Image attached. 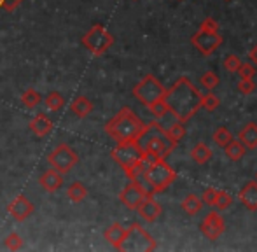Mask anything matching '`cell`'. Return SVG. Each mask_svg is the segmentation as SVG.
Masks as SVG:
<instances>
[{
  "instance_id": "12",
  "label": "cell",
  "mask_w": 257,
  "mask_h": 252,
  "mask_svg": "<svg viewBox=\"0 0 257 252\" xmlns=\"http://www.w3.org/2000/svg\"><path fill=\"white\" fill-rule=\"evenodd\" d=\"M224 231H226V222L219 212H210L201 222V233L208 240H217Z\"/></svg>"
},
{
  "instance_id": "20",
  "label": "cell",
  "mask_w": 257,
  "mask_h": 252,
  "mask_svg": "<svg viewBox=\"0 0 257 252\" xmlns=\"http://www.w3.org/2000/svg\"><path fill=\"white\" fill-rule=\"evenodd\" d=\"M93 102L88 98V96H77V98L72 102V105H70V110L75 114L77 117H88L89 114L93 112Z\"/></svg>"
},
{
  "instance_id": "27",
  "label": "cell",
  "mask_w": 257,
  "mask_h": 252,
  "mask_svg": "<svg viewBox=\"0 0 257 252\" xmlns=\"http://www.w3.org/2000/svg\"><path fill=\"white\" fill-rule=\"evenodd\" d=\"M166 135L170 137V140H173L175 144L180 142V139L184 137V133H186V128H184V123L179 119H175L172 124L168 126V128H165Z\"/></svg>"
},
{
  "instance_id": "10",
  "label": "cell",
  "mask_w": 257,
  "mask_h": 252,
  "mask_svg": "<svg viewBox=\"0 0 257 252\" xmlns=\"http://www.w3.org/2000/svg\"><path fill=\"white\" fill-rule=\"evenodd\" d=\"M193 44L201 55H212V53L222 44V37H220L219 32L200 28V30L193 35Z\"/></svg>"
},
{
  "instance_id": "40",
  "label": "cell",
  "mask_w": 257,
  "mask_h": 252,
  "mask_svg": "<svg viewBox=\"0 0 257 252\" xmlns=\"http://www.w3.org/2000/svg\"><path fill=\"white\" fill-rule=\"evenodd\" d=\"M250 60H252V63L257 65V44L252 48V51H250Z\"/></svg>"
},
{
  "instance_id": "30",
  "label": "cell",
  "mask_w": 257,
  "mask_h": 252,
  "mask_svg": "<svg viewBox=\"0 0 257 252\" xmlns=\"http://www.w3.org/2000/svg\"><path fill=\"white\" fill-rule=\"evenodd\" d=\"M200 84L205 86L208 91H212V89H215L219 86V77H217L215 72H205L200 77Z\"/></svg>"
},
{
  "instance_id": "38",
  "label": "cell",
  "mask_w": 257,
  "mask_h": 252,
  "mask_svg": "<svg viewBox=\"0 0 257 252\" xmlns=\"http://www.w3.org/2000/svg\"><path fill=\"white\" fill-rule=\"evenodd\" d=\"M215 194H217V189H213V188L205 189L203 194H201V201H203L205 205L213 207V203H215Z\"/></svg>"
},
{
  "instance_id": "15",
  "label": "cell",
  "mask_w": 257,
  "mask_h": 252,
  "mask_svg": "<svg viewBox=\"0 0 257 252\" xmlns=\"http://www.w3.org/2000/svg\"><path fill=\"white\" fill-rule=\"evenodd\" d=\"M39 184H41V188L44 191H48V193H54V191H58L63 186V174H60L58 170H46L44 174L39 177Z\"/></svg>"
},
{
  "instance_id": "17",
  "label": "cell",
  "mask_w": 257,
  "mask_h": 252,
  "mask_svg": "<svg viewBox=\"0 0 257 252\" xmlns=\"http://www.w3.org/2000/svg\"><path fill=\"white\" fill-rule=\"evenodd\" d=\"M240 201L248 208V210H257V182L250 181L241 188L240 194H238Z\"/></svg>"
},
{
  "instance_id": "24",
  "label": "cell",
  "mask_w": 257,
  "mask_h": 252,
  "mask_svg": "<svg viewBox=\"0 0 257 252\" xmlns=\"http://www.w3.org/2000/svg\"><path fill=\"white\" fill-rule=\"evenodd\" d=\"M67 196L70 198V201L74 203H81L86 196H88V189L82 182H72L67 188Z\"/></svg>"
},
{
  "instance_id": "29",
  "label": "cell",
  "mask_w": 257,
  "mask_h": 252,
  "mask_svg": "<svg viewBox=\"0 0 257 252\" xmlns=\"http://www.w3.org/2000/svg\"><path fill=\"white\" fill-rule=\"evenodd\" d=\"M231 139H233V135H231L226 126H220V128H217L215 132H213V142L219 147H224Z\"/></svg>"
},
{
  "instance_id": "11",
  "label": "cell",
  "mask_w": 257,
  "mask_h": 252,
  "mask_svg": "<svg viewBox=\"0 0 257 252\" xmlns=\"http://www.w3.org/2000/svg\"><path fill=\"white\" fill-rule=\"evenodd\" d=\"M35 207L25 194H18L9 205H7V212L13 219H16L18 222H23L25 219H28L34 214Z\"/></svg>"
},
{
  "instance_id": "22",
  "label": "cell",
  "mask_w": 257,
  "mask_h": 252,
  "mask_svg": "<svg viewBox=\"0 0 257 252\" xmlns=\"http://www.w3.org/2000/svg\"><path fill=\"white\" fill-rule=\"evenodd\" d=\"M201 207H203V201H201V198L196 196V194H193V193L187 194V196L184 198V201H182L184 212H186V214H189V215L200 214Z\"/></svg>"
},
{
  "instance_id": "3",
  "label": "cell",
  "mask_w": 257,
  "mask_h": 252,
  "mask_svg": "<svg viewBox=\"0 0 257 252\" xmlns=\"http://www.w3.org/2000/svg\"><path fill=\"white\" fill-rule=\"evenodd\" d=\"M137 144H139L144 153L154 154L159 160H166V156H170V153L177 147V144L173 140H170V137L166 135V132L161 128V124L158 121L146 124L144 132L137 139Z\"/></svg>"
},
{
  "instance_id": "2",
  "label": "cell",
  "mask_w": 257,
  "mask_h": 252,
  "mask_svg": "<svg viewBox=\"0 0 257 252\" xmlns=\"http://www.w3.org/2000/svg\"><path fill=\"white\" fill-rule=\"evenodd\" d=\"M146 123L133 112L130 107H122L110 121L105 124V133L114 142H126V140H137L144 132Z\"/></svg>"
},
{
  "instance_id": "9",
  "label": "cell",
  "mask_w": 257,
  "mask_h": 252,
  "mask_svg": "<svg viewBox=\"0 0 257 252\" xmlns=\"http://www.w3.org/2000/svg\"><path fill=\"white\" fill-rule=\"evenodd\" d=\"M48 163L51 165V168L58 170L60 174H68L75 165L79 163V154L75 149H72L68 144H60L49 153Z\"/></svg>"
},
{
  "instance_id": "39",
  "label": "cell",
  "mask_w": 257,
  "mask_h": 252,
  "mask_svg": "<svg viewBox=\"0 0 257 252\" xmlns=\"http://www.w3.org/2000/svg\"><path fill=\"white\" fill-rule=\"evenodd\" d=\"M200 28H205V30H212V32H219V25H217V21L212 20V18H206L203 23H201Z\"/></svg>"
},
{
  "instance_id": "4",
  "label": "cell",
  "mask_w": 257,
  "mask_h": 252,
  "mask_svg": "<svg viewBox=\"0 0 257 252\" xmlns=\"http://www.w3.org/2000/svg\"><path fill=\"white\" fill-rule=\"evenodd\" d=\"M81 42L91 55L102 56L112 48V44H114V35H112L103 25L96 23L82 35Z\"/></svg>"
},
{
  "instance_id": "19",
  "label": "cell",
  "mask_w": 257,
  "mask_h": 252,
  "mask_svg": "<svg viewBox=\"0 0 257 252\" xmlns=\"http://www.w3.org/2000/svg\"><path fill=\"white\" fill-rule=\"evenodd\" d=\"M238 140L243 144L245 149H255L257 147V124L247 123L238 133Z\"/></svg>"
},
{
  "instance_id": "36",
  "label": "cell",
  "mask_w": 257,
  "mask_h": 252,
  "mask_svg": "<svg viewBox=\"0 0 257 252\" xmlns=\"http://www.w3.org/2000/svg\"><path fill=\"white\" fill-rule=\"evenodd\" d=\"M238 74L241 75V79H254V75H255L254 65H250V63H241L240 68H238Z\"/></svg>"
},
{
  "instance_id": "41",
  "label": "cell",
  "mask_w": 257,
  "mask_h": 252,
  "mask_svg": "<svg viewBox=\"0 0 257 252\" xmlns=\"http://www.w3.org/2000/svg\"><path fill=\"white\" fill-rule=\"evenodd\" d=\"M255 182H257V172H255Z\"/></svg>"
},
{
  "instance_id": "23",
  "label": "cell",
  "mask_w": 257,
  "mask_h": 252,
  "mask_svg": "<svg viewBox=\"0 0 257 252\" xmlns=\"http://www.w3.org/2000/svg\"><path fill=\"white\" fill-rule=\"evenodd\" d=\"M191 156H193V160L196 161V163L205 165L206 161L212 160L213 154H212V149H210L206 144L200 142V144H196V146L193 147V151H191Z\"/></svg>"
},
{
  "instance_id": "1",
  "label": "cell",
  "mask_w": 257,
  "mask_h": 252,
  "mask_svg": "<svg viewBox=\"0 0 257 252\" xmlns=\"http://www.w3.org/2000/svg\"><path fill=\"white\" fill-rule=\"evenodd\" d=\"M201 98L203 95L194 88L187 77H180L175 84L166 89L163 96L168 110L182 123L191 119L201 109Z\"/></svg>"
},
{
  "instance_id": "37",
  "label": "cell",
  "mask_w": 257,
  "mask_h": 252,
  "mask_svg": "<svg viewBox=\"0 0 257 252\" xmlns=\"http://www.w3.org/2000/svg\"><path fill=\"white\" fill-rule=\"evenodd\" d=\"M23 2H25V0H0V11L13 13V11H16Z\"/></svg>"
},
{
  "instance_id": "25",
  "label": "cell",
  "mask_w": 257,
  "mask_h": 252,
  "mask_svg": "<svg viewBox=\"0 0 257 252\" xmlns=\"http://www.w3.org/2000/svg\"><path fill=\"white\" fill-rule=\"evenodd\" d=\"M21 103H23L27 109H35V107L39 105V103L42 102V95L37 91V89L34 88H28L25 89L23 93H21Z\"/></svg>"
},
{
  "instance_id": "5",
  "label": "cell",
  "mask_w": 257,
  "mask_h": 252,
  "mask_svg": "<svg viewBox=\"0 0 257 252\" xmlns=\"http://www.w3.org/2000/svg\"><path fill=\"white\" fill-rule=\"evenodd\" d=\"M146 177L151 182L154 193H161L177 179V174L165 160H156L146 170Z\"/></svg>"
},
{
  "instance_id": "21",
  "label": "cell",
  "mask_w": 257,
  "mask_h": 252,
  "mask_svg": "<svg viewBox=\"0 0 257 252\" xmlns=\"http://www.w3.org/2000/svg\"><path fill=\"white\" fill-rule=\"evenodd\" d=\"M224 151H226V156L229 158L231 161H240L241 158L245 156V147H243V144L240 142V140H234V139H231L229 142L224 146Z\"/></svg>"
},
{
  "instance_id": "6",
  "label": "cell",
  "mask_w": 257,
  "mask_h": 252,
  "mask_svg": "<svg viewBox=\"0 0 257 252\" xmlns=\"http://www.w3.org/2000/svg\"><path fill=\"white\" fill-rule=\"evenodd\" d=\"M154 238L139 224L133 222L130 228H126V236L122 240L121 250H156Z\"/></svg>"
},
{
  "instance_id": "16",
  "label": "cell",
  "mask_w": 257,
  "mask_h": 252,
  "mask_svg": "<svg viewBox=\"0 0 257 252\" xmlns=\"http://www.w3.org/2000/svg\"><path fill=\"white\" fill-rule=\"evenodd\" d=\"M103 236H105V240L114 247V249L121 250L122 240H124V236H126V228L121 224V222H112V224L105 229Z\"/></svg>"
},
{
  "instance_id": "33",
  "label": "cell",
  "mask_w": 257,
  "mask_h": 252,
  "mask_svg": "<svg viewBox=\"0 0 257 252\" xmlns=\"http://www.w3.org/2000/svg\"><path fill=\"white\" fill-rule=\"evenodd\" d=\"M219 105H220L219 96H215L213 93H206V95H203V98H201V107L206 110H215Z\"/></svg>"
},
{
  "instance_id": "35",
  "label": "cell",
  "mask_w": 257,
  "mask_h": 252,
  "mask_svg": "<svg viewBox=\"0 0 257 252\" xmlns=\"http://www.w3.org/2000/svg\"><path fill=\"white\" fill-rule=\"evenodd\" d=\"M238 89H240V93H243V95H250V93H254L255 84H254L252 79H240V82H238Z\"/></svg>"
},
{
  "instance_id": "28",
  "label": "cell",
  "mask_w": 257,
  "mask_h": 252,
  "mask_svg": "<svg viewBox=\"0 0 257 252\" xmlns=\"http://www.w3.org/2000/svg\"><path fill=\"white\" fill-rule=\"evenodd\" d=\"M231 203H233V196L227 191H217L213 207H217L219 210H226V208L231 207Z\"/></svg>"
},
{
  "instance_id": "26",
  "label": "cell",
  "mask_w": 257,
  "mask_h": 252,
  "mask_svg": "<svg viewBox=\"0 0 257 252\" xmlns=\"http://www.w3.org/2000/svg\"><path fill=\"white\" fill-rule=\"evenodd\" d=\"M46 103V107H48L49 110H53V112H58V110L63 109L65 105V98L61 93L58 91H49L48 95H46V98H42Z\"/></svg>"
},
{
  "instance_id": "7",
  "label": "cell",
  "mask_w": 257,
  "mask_h": 252,
  "mask_svg": "<svg viewBox=\"0 0 257 252\" xmlns=\"http://www.w3.org/2000/svg\"><path fill=\"white\" fill-rule=\"evenodd\" d=\"M166 88L154 77L153 74H147L139 84L133 88V96L139 100L140 103H144L146 107H149L151 103H154L156 100L165 96Z\"/></svg>"
},
{
  "instance_id": "8",
  "label": "cell",
  "mask_w": 257,
  "mask_h": 252,
  "mask_svg": "<svg viewBox=\"0 0 257 252\" xmlns=\"http://www.w3.org/2000/svg\"><path fill=\"white\" fill-rule=\"evenodd\" d=\"M110 156L122 170H128L142 160L144 151L140 149L137 140H126V142H117V146L112 149Z\"/></svg>"
},
{
  "instance_id": "34",
  "label": "cell",
  "mask_w": 257,
  "mask_h": 252,
  "mask_svg": "<svg viewBox=\"0 0 257 252\" xmlns=\"http://www.w3.org/2000/svg\"><path fill=\"white\" fill-rule=\"evenodd\" d=\"M240 65H241V60L238 58L236 55H229L224 60V68H226L227 72H238Z\"/></svg>"
},
{
  "instance_id": "32",
  "label": "cell",
  "mask_w": 257,
  "mask_h": 252,
  "mask_svg": "<svg viewBox=\"0 0 257 252\" xmlns=\"http://www.w3.org/2000/svg\"><path fill=\"white\" fill-rule=\"evenodd\" d=\"M147 109L151 110V114H153L156 119H161V117L165 116L166 112H168V107H166V103H165V100H163V98L156 100V102L151 103Z\"/></svg>"
},
{
  "instance_id": "31",
  "label": "cell",
  "mask_w": 257,
  "mask_h": 252,
  "mask_svg": "<svg viewBox=\"0 0 257 252\" xmlns=\"http://www.w3.org/2000/svg\"><path fill=\"white\" fill-rule=\"evenodd\" d=\"M4 245L7 247L9 250H20L23 249V238H21L18 233H9L4 240Z\"/></svg>"
},
{
  "instance_id": "14",
  "label": "cell",
  "mask_w": 257,
  "mask_h": 252,
  "mask_svg": "<svg viewBox=\"0 0 257 252\" xmlns=\"http://www.w3.org/2000/svg\"><path fill=\"white\" fill-rule=\"evenodd\" d=\"M137 212H139V215L144 221L154 222L156 219L161 215V205H159L151 194H147V196H144V200L140 201L139 207H137Z\"/></svg>"
},
{
  "instance_id": "18",
  "label": "cell",
  "mask_w": 257,
  "mask_h": 252,
  "mask_svg": "<svg viewBox=\"0 0 257 252\" xmlns=\"http://www.w3.org/2000/svg\"><path fill=\"white\" fill-rule=\"evenodd\" d=\"M54 124L46 114H37L34 119L30 121V130L35 133L37 137H46L53 132Z\"/></svg>"
},
{
  "instance_id": "13",
  "label": "cell",
  "mask_w": 257,
  "mask_h": 252,
  "mask_svg": "<svg viewBox=\"0 0 257 252\" xmlns=\"http://www.w3.org/2000/svg\"><path fill=\"white\" fill-rule=\"evenodd\" d=\"M144 196H147L142 191L139 184H135L133 181H130V184L124 186V189L119 193V200L124 207L132 208V210H137V207L140 205V201L144 200Z\"/></svg>"
}]
</instances>
